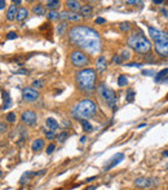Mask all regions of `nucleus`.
I'll list each match as a JSON object with an SVG mask.
<instances>
[{
	"instance_id": "3c124183",
	"label": "nucleus",
	"mask_w": 168,
	"mask_h": 190,
	"mask_svg": "<svg viewBox=\"0 0 168 190\" xmlns=\"http://www.w3.org/2000/svg\"><path fill=\"white\" fill-rule=\"evenodd\" d=\"M96 189H97V186H89L87 190H96Z\"/></svg>"
},
{
	"instance_id": "412c9836",
	"label": "nucleus",
	"mask_w": 168,
	"mask_h": 190,
	"mask_svg": "<svg viewBox=\"0 0 168 190\" xmlns=\"http://www.w3.org/2000/svg\"><path fill=\"white\" fill-rule=\"evenodd\" d=\"M92 10H93V8H92V5H89V4H83L81 8L79 9L81 17H88V16H91Z\"/></svg>"
},
{
	"instance_id": "6e6d98bb",
	"label": "nucleus",
	"mask_w": 168,
	"mask_h": 190,
	"mask_svg": "<svg viewBox=\"0 0 168 190\" xmlns=\"http://www.w3.org/2000/svg\"><path fill=\"white\" fill-rule=\"evenodd\" d=\"M163 155H164V157H168V150H166V151H163Z\"/></svg>"
},
{
	"instance_id": "72a5a7b5",
	"label": "nucleus",
	"mask_w": 168,
	"mask_h": 190,
	"mask_svg": "<svg viewBox=\"0 0 168 190\" xmlns=\"http://www.w3.org/2000/svg\"><path fill=\"white\" fill-rule=\"evenodd\" d=\"M67 137H69V133H67V132H66V131H64V132H62V133H60V135L57 136V140H58V142H64V141H65V140L67 138Z\"/></svg>"
},
{
	"instance_id": "423d86ee",
	"label": "nucleus",
	"mask_w": 168,
	"mask_h": 190,
	"mask_svg": "<svg viewBox=\"0 0 168 190\" xmlns=\"http://www.w3.org/2000/svg\"><path fill=\"white\" fill-rule=\"evenodd\" d=\"M70 61H71V64L75 67H85L91 62L87 53H84L83 50H78V49L71 52V54H70Z\"/></svg>"
},
{
	"instance_id": "58836bf2",
	"label": "nucleus",
	"mask_w": 168,
	"mask_h": 190,
	"mask_svg": "<svg viewBox=\"0 0 168 190\" xmlns=\"http://www.w3.org/2000/svg\"><path fill=\"white\" fill-rule=\"evenodd\" d=\"M18 35L17 33H14V31H10V33L7 34V39H9V40H14V39H17Z\"/></svg>"
},
{
	"instance_id": "f704fd0d",
	"label": "nucleus",
	"mask_w": 168,
	"mask_h": 190,
	"mask_svg": "<svg viewBox=\"0 0 168 190\" xmlns=\"http://www.w3.org/2000/svg\"><path fill=\"white\" fill-rule=\"evenodd\" d=\"M45 132V138L47 140H50V141H52V140L56 137V133H54V131H44Z\"/></svg>"
},
{
	"instance_id": "aec40b11",
	"label": "nucleus",
	"mask_w": 168,
	"mask_h": 190,
	"mask_svg": "<svg viewBox=\"0 0 168 190\" xmlns=\"http://www.w3.org/2000/svg\"><path fill=\"white\" fill-rule=\"evenodd\" d=\"M29 17V10L26 9V8H18V10H17V16H16V19H17L18 22H22V21H25V19Z\"/></svg>"
},
{
	"instance_id": "473e14b6",
	"label": "nucleus",
	"mask_w": 168,
	"mask_h": 190,
	"mask_svg": "<svg viewBox=\"0 0 168 190\" xmlns=\"http://www.w3.org/2000/svg\"><path fill=\"white\" fill-rule=\"evenodd\" d=\"M120 58H122V61H127V60H130V58H131V53H130V50L123 49V50H122V53H120Z\"/></svg>"
},
{
	"instance_id": "1a4fd4ad",
	"label": "nucleus",
	"mask_w": 168,
	"mask_h": 190,
	"mask_svg": "<svg viewBox=\"0 0 168 190\" xmlns=\"http://www.w3.org/2000/svg\"><path fill=\"white\" fill-rule=\"evenodd\" d=\"M22 98L25 102H36L39 100V92L31 87H25L22 89Z\"/></svg>"
},
{
	"instance_id": "c85d7f7f",
	"label": "nucleus",
	"mask_w": 168,
	"mask_h": 190,
	"mask_svg": "<svg viewBox=\"0 0 168 190\" xmlns=\"http://www.w3.org/2000/svg\"><path fill=\"white\" fill-rule=\"evenodd\" d=\"M168 74V69H163V70H161L157 75H155V78H154V81H157V83H159V81L162 80V78L163 76H166Z\"/></svg>"
},
{
	"instance_id": "4d7b16f0",
	"label": "nucleus",
	"mask_w": 168,
	"mask_h": 190,
	"mask_svg": "<svg viewBox=\"0 0 168 190\" xmlns=\"http://www.w3.org/2000/svg\"><path fill=\"white\" fill-rule=\"evenodd\" d=\"M1 176H3V171L0 169V177H1Z\"/></svg>"
},
{
	"instance_id": "09e8293b",
	"label": "nucleus",
	"mask_w": 168,
	"mask_h": 190,
	"mask_svg": "<svg viewBox=\"0 0 168 190\" xmlns=\"http://www.w3.org/2000/svg\"><path fill=\"white\" fill-rule=\"evenodd\" d=\"M17 74H27V71H26V70H18Z\"/></svg>"
},
{
	"instance_id": "7c9ffc66",
	"label": "nucleus",
	"mask_w": 168,
	"mask_h": 190,
	"mask_svg": "<svg viewBox=\"0 0 168 190\" xmlns=\"http://www.w3.org/2000/svg\"><path fill=\"white\" fill-rule=\"evenodd\" d=\"M119 29L124 31V33H127V31H130L132 29V26L130 22H122V23H119Z\"/></svg>"
},
{
	"instance_id": "a878e982",
	"label": "nucleus",
	"mask_w": 168,
	"mask_h": 190,
	"mask_svg": "<svg viewBox=\"0 0 168 190\" xmlns=\"http://www.w3.org/2000/svg\"><path fill=\"white\" fill-rule=\"evenodd\" d=\"M67 27H69V25H67V22H61V23H58L57 25V34L60 35V36H62L66 31H67Z\"/></svg>"
},
{
	"instance_id": "bb28decb",
	"label": "nucleus",
	"mask_w": 168,
	"mask_h": 190,
	"mask_svg": "<svg viewBox=\"0 0 168 190\" xmlns=\"http://www.w3.org/2000/svg\"><path fill=\"white\" fill-rule=\"evenodd\" d=\"M47 17H48L49 21H56V19H60V13L57 10H49L47 13Z\"/></svg>"
},
{
	"instance_id": "13d9d810",
	"label": "nucleus",
	"mask_w": 168,
	"mask_h": 190,
	"mask_svg": "<svg viewBox=\"0 0 168 190\" xmlns=\"http://www.w3.org/2000/svg\"><path fill=\"white\" fill-rule=\"evenodd\" d=\"M166 168H167V169H168V163H167V164H166Z\"/></svg>"
},
{
	"instance_id": "ddd939ff",
	"label": "nucleus",
	"mask_w": 168,
	"mask_h": 190,
	"mask_svg": "<svg viewBox=\"0 0 168 190\" xmlns=\"http://www.w3.org/2000/svg\"><path fill=\"white\" fill-rule=\"evenodd\" d=\"M154 185V180L153 178H147V177H137L135 180V186L141 189H146V188H151Z\"/></svg>"
},
{
	"instance_id": "c756f323",
	"label": "nucleus",
	"mask_w": 168,
	"mask_h": 190,
	"mask_svg": "<svg viewBox=\"0 0 168 190\" xmlns=\"http://www.w3.org/2000/svg\"><path fill=\"white\" fill-rule=\"evenodd\" d=\"M135 97H136V92L133 91V89H128L127 91V95H126V100L127 102H132V101H135Z\"/></svg>"
},
{
	"instance_id": "f03ea898",
	"label": "nucleus",
	"mask_w": 168,
	"mask_h": 190,
	"mask_svg": "<svg viewBox=\"0 0 168 190\" xmlns=\"http://www.w3.org/2000/svg\"><path fill=\"white\" fill-rule=\"evenodd\" d=\"M76 85L81 92L91 93L96 88V80H97V74L96 70L93 69H83L76 72L75 75Z\"/></svg>"
},
{
	"instance_id": "f3484780",
	"label": "nucleus",
	"mask_w": 168,
	"mask_h": 190,
	"mask_svg": "<svg viewBox=\"0 0 168 190\" xmlns=\"http://www.w3.org/2000/svg\"><path fill=\"white\" fill-rule=\"evenodd\" d=\"M155 50L161 56H168V41L167 43H155Z\"/></svg>"
},
{
	"instance_id": "20e7f679",
	"label": "nucleus",
	"mask_w": 168,
	"mask_h": 190,
	"mask_svg": "<svg viewBox=\"0 0 168 190\" xmlns=\"http://www.w3.org/2000/svg\"><path fill=\"white\" fill-rule=\"evenodd\" d=\"M128 47L135 49L137 53L141 54H147L151 50V43L149 39H146L141 33H133L128 38Z\"/></svg>"
},
{
	"instance_id": "603ef678",
	"label": "nucleus",
	"mask_w": 168,
	"mask_h": 190,
	"mask_svg": "<svg viewBox=\"0 0 168 190\" xmlns=\"http://www.w3.org/2000/svg\"><path fill=\"white\" fill-rule=\"evenodd\" d=\"M13 4H14V5H16V4H22V1H21V0H16V1H13Z\"/></svg>"
},
{
	"instance_id": "49530a36",
	"label": "nucleus",
	"mask_w": 168,
	"mask_h": 190,
	"mask_svg": "<svg viewBox=\"0 0 168 190\" xmlns=\"http://www.w3.org/2000/svg\"><path fill=\"white\" fill-rule=\"evenodd\" d=\"M97 178V176H93V177H88L87 180H85V182H91V181H93V180H96Z\"/></svg>"
},
{
	"instance_id": "e433bc0d",
	"label": "nucleus",
	"mask_w": 168,
	"mask_h": 190,
	"mask_svg": "<svg viewBox=\"0 0 168 190\" xmlns=\"http://www.w3.org/2000/svg\"><path fill=\"white\" fill-rule=\"evenodd\" d=\"M8 129H9V128H8V124L5 122H0V133H7Z\"/></svg>"
},
{
	"instance_id": "a18cd8bd",
	"label": "nucleus",
	"mask_w": 168,
	"mask_h": 190,
	"mask_svg": "<svg viewBox=\"0 0 168 190\" xmlns=\"http://www.w3.org/2000/svg\"><path fill=\"white\" fill-rule=\"evenodd\" d=\"M5 1H4V0H0V9H4V8H5Z\"/></svg>"
},
{
	"instance_id": "dca6fc26",
	"label": "nucleus",
	"mask_w": 168,
	"mask_h": 190,
	"mask_svg": "<svg viewBox=\"0 0 168 190\" xmlns=\"http://www.w3.org/2000/svg\"><path fill=\"white\" fill-rule=\"evenodd\" d=\"M44 145H45V141L43 138H35L33 143H31V150H33L34 153H38V151L44 149Z\"/></svg>"
},
{
	"instance_id": "2eb2a0df",
	"label": "nucleus",
	"mask_w": 168,
	"mask_h": 190,
	"mask_svg": "<svg viewBox=\"0 0 168 190\" xmlns=\"http://www.w3.org/2000/svg\"><path fill=\"white\" fill-rule=\"evenodd\" d=\"M106 69H107L106 58H105L104 56L98 57V58H97V61H96V70L98 72H104V71H106Z\"/></svg>"
},
{
	"instance_id": "2f4dec72",
	"label": "nucleus",
	"mask_w": 168,
	"mask_h": 190,
	"mask_svg": "<svg viewBox=\"0 0 168 190\" xmlns=\"http://www.w3.org/2000/svg\"><path fill=\"white\" fill-rule=\"evenodd\" d=\"M127 84H128L127 76L126 75H120L118 78V85H119V87H124V85H127Z\"/></svg>"
},
{
	"instance_id": "bf43d9fd",
	"label": "nucleus",
	"mask_w": 168,
	"mask_h": 190,
	"mask_svg": "<svg viewBox=\"0 0 168 190\" xmlns=\"http://www.w3.org/2000/svg\"><path fill=\"white\" fill-rule=\"evenodd\" d=\"M57 190H64V189H57Z\"/></svg>"
},
{
	"instance_id": "4468645a",
	"label": "nucleus",
	"mask_w": 168,
	"mask_h": 190,
	"mask_svg": "<svg viewBox=\"0 0 168 190\" xmlns=\"http://www.w3.org/2000/svg\"><path fill=\"white\" fill-rule=\"evenodd\" d=\"M17 10H18V8L17 5H14V4H12L10 7H8V9H7V13H5V18H7V21H14L16 19V16H17Z\"/></svg>"
},
{
	"instance_id": "f257e3e1",
	"label": "nucleus",
	"mask_w": 168,
	"mask_h": 190,
	"mask_svg": "<svg viewBox=\"0 0 168 190\" xmlns=\"http://www.w3.org/2000/svg\"><path fill=\"white\" fill-rule=\"evenodd\" d=\"M69 39L73 44L83 49V52L89 54H97L101 52L102 44H101L100 34L96 30L88 26H74L67 30Z\"/></svg>"
},
{
	"instance_id": "4c0bfd02",
	"label": "nucleus",
	"mask_w": 168,
	"mask_h": 190,
	"mask_svg": "<svg viewBox=\"0 0 168 190\" xmlns=\"http://www.w3.org/2000/svg\"><path fill=\"white\" fill-rule=\"evenodd\" d=\"M54 149H56V145H54V143H52V142H50L49 145L47 146V154H48V155H50V154H52L53 151H54Z\"/></svg>"
},
{
	"instance_id": "f8f14e48",
	"label": "nucleus",
	"mask_w": 168,
	"mask_h": 190,
	"mask_svg": "<svg viewBox=\"0 0 168 190\" xmlns=\"http://www.w3.org/2000/svg\"><path fill=\"white\" fill-rule=\"evenodd\" d=\"M124 158H126V157H124V154H122V153L115 154L114 157H112L110 160H109V164H106V166L104 167V169H105V171H110V169H112L114 167L118 166L122 160H124Z\"/></svg>"
},
{
	"instance_id": "9b49d317",
	"label": "nucleus",
	"mask_w": 168,
	"mask_h": 190,
	"mask_svg": "<svg viewBox=\"0 0 168 190\" xmlns=\"http://www.w3.org/2000/svg\"><path fill=\"white\" fill-rule=\"evenodd\" d=\"M47 169H43V171H39V172H33V171H27V172H25L21 176V178H19V185L23 186L26 185L29 181H31V178L35 177V176H40V174H44Z\"/></svg>"
},
{
	"instance_id": "0eeeda50",
	"label": "nucleus",
	"mask_w": 168,
	"mask_h": 190,
	"mask_svg": "<svg viewBox=\"0 0 168 190\" xmlns=\"http://www.w3.org/2000/svg\"><path fill=\"white\" fill-rule=\"evenodd\" d=\"M21 122L27 127H35L38 123V115L33 110H26L21 115Z\"/></svg>"
},
{
	"instance_id": "5fc2aeb1",
	"label": "nucleus",
	"mask_w": 168,
	"mask_h": 190,
	"mask_svg": "<svg viewBox=\"0 0 168 190\" xmlns=\"http://www.w3.org/2000/svg\"><path fill=\"white\" fill-rule=\"evenodd\" d=\"M146 126V123H142V124H140V126L137 127V128H144V127H145Z\"/></svg>"
},
{
	"instance_id": "9d476101",
	"label": "nucleus",
	"mask_w": 168,
	"mask_h": 190,
	"mask_svg": "<svg viewBox=\"0 0 168 190\" xmlns=\"http://www.w3.org/2000/svg\"><path fill=\"white\" fill-rule=\"evenodd\" d=\"M83 18L80 14H78L76 12H70V10H65L60 13V19H65L69 22H79Z\"/></svg>"
},
{
	"instance_id": "a211bd4d",
	"label": "nucleus",
	"mask_w": 168,
	"mask_h": 190,
	"mask_svg": "<svg viewBox=\"0 0 168 190\" xmlns=\"http://www.w3.org/2000/svg\"><path fill=\"white\" fill-rule=\"evenodd\" d=\"M1 96H3V106H1V110H8L12 105V98H10V95L8 93L7 91H3L1 92Z\"/></svg>"
},
{
	"instance_id": "37998d69",
	"label": "nucleus",
	"mask_w": 168,
	"mask_h": 190,
	"mask_svg": "<svg viewBox=\"0 0 168 190\" xmlns=\"http://www.w3.org/2000/svg\"><path fill=\"white\" fill-rule=\"evenodd\" d=\"M96 25H101V23H105L106 21H105V18H101V17H98V18H96Z\"/></svg>"
},
{
	"instance_id": "393cba45",
	"label": "nucleus",
	"mask_w": 168,
	"mask_h": 190,
	"mask_svg": "<svg viewBox=\"0 0 168 190\" xmlns=\"http://www.w3.org/2000/svg\"><path fill=\"white\" fill-rule=\"evenodd\" d=\"M80 126H81V128H83L84 132H92L93 131V126L88 122L87 119H81L80 120Z\"/></svg>"
},
{
	"instance_id": "c03bdc74",
	"label": "nucleus",
	"mask_w": 168,
	"mask_h": 190,
	"mask_svg": "<svg viewBox=\"0 0 168 190\" xmlns=\"http://www.w3.org/2000/svg\"><path fill=\"white\" fill-rule=\"evenodd\" d=\"M142 74L144 75H154V71L153 70H144Z\"/></svg>"
},
{
	"instance_id": "c9c22d12",
	"label": "nucleus",
	"mask_w": 168,
	"mask_h": 190,
	"mask_svg": "<svg viewBox=\"0 0 168 190\" xmlns=\"http://www.w3.org/2000/svg\"><path fill=\"white\" fill-rule=\"evenodd\" d=\"M43 85H44V81H43V80H34V81H33V88H34V89L41 88Z\"/></svg>"
},
{
	"instance_id": "5701e85b",
	"label": "nucleus",
	"mask_w": 168,
	"mask_h": 190,
	"mask_svg": "<svg viewBox=\"0 0 168 190\" xmlns=\"http://www.w3.org/2000/svg\"><path fill=\"white\" fill-rule=\"evenodd\" d=\"M33 13L36 16H44L45 14V5H43V4H36V5L33 8Z\"/></svg>"
},
{
	"instance_id": "b1692460",
	"label": "nucleus",
	"mask_w": 168,
	"mask_h": 190,
	"mask_svg": "<svg viewBox=\"0 0 168 190\" xmlns=\"http://www.w3.org/2000/svg\"><path fill=\"white\" fill-rule=\"evenodd\" d=\"M60 5H61V3L58 0H49V1L45 3V7L50 10H56L57 8H60Z\"/></svg>"
},
{
	"instance_id": "7ed1b4c3",
	"label": "nucleus",
	"mask_w": 168,
	"mask_h": 190,
	"mask_svg": "<svg viewBox=\"0 0 168 190\" xmlns=\"http://www.w3.org/2000/svg\"><path fill=\"white\" fill-rule=\"evenodd\" d=\"M97 114V105L92 100H81L79 101L71 110V116L74 119L81 120L92 118Z\"/></svg>"
},
{
	"instance_id": "6ab92c4d",
	"label": "nucleus",
	"mask_w": 168,
	"mask_h": 190,
	"mask_svg": "<svg viewBox=\"0 0 168 190\" xmlns=\"http://www.w3.org/2000/svg\"><path fill=\"white\" fill-rule=\"evenodd\" d=\"M65 5L70 12H76L81 8V3L76 1V0H67V1L65 3Z\"/></svg>"
},
{
	"instance_id": "de8ad7c7",
	"label": "nucleus",
	"mask_w": 168,
	"mask_h": 190,
	"mask_svg": "<svg viewBox=\"0 0 168 190\" xmlns=\"http://www.w3.org/2000/svg\"><path fill=\"white\" fill-rule=\"evenodd\" d=\"M85 141H87V137H85V136H81V137H80V142L84 143Z\"/></svg>"
},
{
	"instance_id": "4be33fe9",
	"label": "nucleus",
	"mask_w": 168,
	"mask_h": 190,
	"mask_svg": "<svg viewBox=\"0 0 168 190\" xmlns=\"http://www.w3.org/2000/svg\"><path fill=\"white\" fill-rule=\"evenodd\" d=\"M45 124H47V127L49 128V131H57L58 128H60V124L57 123V120L54 118H47Z\"/></svg>"
},
{
	"instance_id": "cd10ccee",
	"label": "nucleus",
	"mask_w": 168,
	"mask_h": 190,
	"mask_svg": "<svg viewBox=\"0 0 168 190\" xmlns=\"http://www.w3.org/2000/svg\"><path fill=\"white\" fill-rule=\"evenodd\" d=\"M5 120H7V124H14L16 120H17V116H16L14 112H8V114L5 115Z\"/></svg>"
},
{
	"instance_id": "6e6552de",
	"label": "nucleus",
	"mask_w": 168,
	"mask_h": 190,
	"mask_svg": "<svg viewBox=\"0 0 168 190\" xmlns=\"http://www.w3.org/2000/svg\"><path fill=\"white\" fill-rule=\"evenodd\" d=\"M147 29H149V35L155 43H167L168 41V33H164V31H161L158 29H154V27H151V26H149Z\"/></svg>"
},
{
	"instance_id": "a19ab883",
	"label": "nucleus",
	"mask_w": 168,
	"mask_h": 190,
	"mask_svg": "<svg viewBox=\"0 0 168 190\" xmlns=\"http://www.w3.org/2000/svg\"><path fill=\"white\" fill-rule=\"evenodd\" d=\"M112 64H115V65H119V64H122V58H120V56H114L112 57Z\"/></svg>"
},
{
	"instance_id": "8fccbe9b",
	"label": "nucleus",
	"mask_w": 168,
	"mask_h": 190,
	"mask_svg": "<svg viewBox=\"0 0 168 190\" xmlns=\"http://www.w3.org/2000/svg\"><path fill=\"white\" fill-rule=\"evenodd\" d=\"M154 4H163V0H154Z\"/></svg>"
},
{
	"instance_id": "79ce46f5",
	"label": "nucleus",
	"mask_w": 168,
	"mask_h": 190,
	"mask_svg": "<svg viewBox=\"0 0 168 190\" xmlns=\"http://www.w3.org/2000/svg\"><path fill=\"white\" fill-rule=\"evenodd\" d=\"M126 66L127 67H141L142 64H138V62H131V64H127Z\"/></svg>"
},
{
	"instance_id": "864d4df0",
	"label": "nucleus",
	"mask_w": 168,
	"mask_h": 190,
	"mask_svg": "<svg viewBox=\"0 0 168 190\" xmlns=\"http://www.w3.org/2000/svg\"><path fill=\"white\" fill-rule=\"evenodd\" d=\"M162 13H163V14H164V16H168V12H167L166 9H162Z\"/></svg>"
},
{
	"instance_id": "39448f33",
	"label": "nucleus",
	"mask_w": 168,
	"mask_h": 190,
	"mask_svg": "<svg viewBox=\"0 0 168 190\" xmlns=\"http://www.w3.org/2000/svg\"><path fill=\"white\" fill-rule=\"evenodd\" d=\"M98 95L100 97L105 101V104L107 105V106H110L112 110L115 111V102H116V93L112 91L111 88L106 87L105 84H100L98 85Z\"/></svg>"
},
{
	"instance_id": "ea45409f",
	"label": "nucleus",
	"mask_w": 168,
	"mask_h": 190,
	"mask_svg": "<svg viewBox=\"0 0 168 190\" xmlns=\"http://www.w3.org/2000/svg\"><path fill=\"white\" fill-rule=\"evenodd\" d=\"M145 62H147V64H154V62H155V57L151 56V54H147L146 58H145Z\"/></svg>"
}]
</instances>
